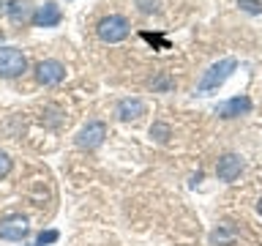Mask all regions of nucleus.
Instances as JSON below:
<instances>
[{
	"instance_id": "1",
	"label": "nucleus",
	"mask_w": 262,
	"mask_h": 246,
	"mask_svg": "<svg viewBox=\"0 0 262 246\" xmlns=\"http://www.w3.org/2000/svg\"><path fill=\"white\" fill-rule=\"evenodd\" d=\"M235 69H237V60H235V57H221V60L213 63L210 69L202 74V79L196 82V93H210V90H219L229 77H232Z\"/></svg>"
},
{
	"instance_id": "2",
	"label": "nucleus",
	"mask_w": 262,
	"mask_h": 246,
	"mask_svg": "<svg viewBox=\"0 0 262 246\" xmlns=\"http://www.w3.org/2000/svg\"><path fill=\"white\" fill-rule=\"evenodd\" d=\"M96 33H98V38H101V41H106V44H118V41L128 38L131 25H128L126 16L110 14V16H104V19L96 25Z\"/></svg>"
},
{
	"instance_id": "3",
	"label": "nucleus",
	"mask_w": 262,
	"mask_h": 246,
	"mask_svg": "<svg viewBox=\"0 0 262 246\" xmlns=\"http://www.w3.org/2000/svg\"><path fill=\"white\" fill-rule=\"evenodd\" d=\"M28 69V57H25L16 47H0V77L3 79H14L25 74Z\"/></svg>"
},
{
	"instance_id": "4",
	"label": "nucleus",
	"mask_w": 262,
	"mask_h": 246,
	"mask_svg": "<svg viewBox=\"0 0 262 246\" xmlns=\"http://www.w3.org/2000/svg\"><path fill=\"white\" fill-rule=\"evenodd\" d=\"M104 137H106V123H101V120H90L88 126L79 129L77 145L82 148V151H93V148H98V145L104 142Z\"/></svg>"
},
{
	"instance_id": "5",
	"label": "nucleus",
	"mask_w": 262,
	"mask_h": 246,
	"mask_svg": "<svg viewBox=\"0 0 262 246\" xmlns=\"http://www.w3.org/2000/svg\"><path fill=\"white\" fill-rule=\"evenodd\" d=\"M28 233H30V224L19 213H11V216L0 219V238L3 241H22Z\"/></svg>"
},
{
	"instance_id": "6",
	"label": "nucleus",
	"mask_w": 262,
	"mask_h": 246,
	"mask_svg": "<svg viewBox=\"0 0 262 246\" xmlns=\"http://www.w3.org/2000/svg\"><path fill=\"white\" fill-rule=\"evenodd\" d=\"M36 79L41 85H57V82L66 79V66L60 60H55V57H47V60H41L36 66Z\"/></svg>"
},
{
	"instance_id": "7",
	"label": "nucleus",
	"mask_w": 262,
	"mask_h": 246,
	"mask_svg": "<svg viewBox=\"0 0 262 246\" xmlns=\"http://www.w3.org/2000/svg\"><path fill=\"white\" fill-rule=\"evenodd\" d=\"M63 19V11H60V6L52 3V0H47L44 6H38L36 11H33V25L36 28H55V25H60Z\"/></svg>"
},
{
	"instance_id": "8",
	"label": "nucleus",
	"mask_w": 262,
	"mask_h": 246,
	"mask_svg": "<svg viewBox=\"0 0 262 246\" xmlns=\"http://www.w3.org/2000/svg\"><path fill=\"white\" fill-rule=\"evenodd\" d=\"M241 170H243V161H241V156H235V153L221 156L219 164H216V175H219L221 180H227V183L241 175Z\"/></svg>"
},
{
	"instance_id": "9",
	"label": "nucleus",
	"mask_w": 262,
	"mask_h": 246,
	"mask_svg": "<svg viewBox=\"0 0 262 246\" xmlns=\"http://www.w3.org/2000/svg\"><path fill=\"white\" fill-rule=\"evenodd\" d=\"M251 110V98L246 96H235V98H227V101H221L216 107V115H221V118H237V115L249 112Z\"/></svg>"
},
{
	"instance_id": "10",
	"label": "nucleus",
	"mask_w": 262,
	"mask_h": 246,
	"mask_svg": "<svg viewBox=\"0 0 262 246\" xmlns=\"http://www.w3.org/2000/svg\"><path fill=\"white\" fill-rule=\"evenodd\" d=\"M115 112H118V118L120 120H137L139 118V115H145V101H142V98H120V101H118V110H115Z\"/></svg>"
},
{
	"instance_id": "11",
	"label": "nucleus",
	"mask_w": 262,
	"mask_h": 246,
	"mask_svg": "<svg viewBox=\"0 0 262 246\" xmlns=\"http://www.w3.org/2000/svg\"><path fill=\"white\" fill-rule=\"evenodd\" d=\"M6 14L11 16V22H25V19H33V14H30V3H28V0H14V3L6 8Z\"/></svg>"
},
{
	"instance_id": "12",
	"label": "nucleus",
	"mask_w": 262,
	"mask_h": 246,
	"mask_svg": "<svg viewBox=\"0 0 262 246\" xmlns=\"http://www.w3.org/2000/svg\"><path fill=\"white\" fill-rule=\"evenodd\" d=\"M169 134H172V129L167 123H153L150 126V137H156V142H167Z\"/></svg>"
},
{
	"instance_id": "13",
	"label": "nucleus",
	"mask_w": 262,
	"mask_h": 246,
	"mask_svg": "<svg viewBox=\"0 0 262 246\" xmlns=\"http://www.w3.org/2000/svg\"><path fill=\"white\" fill-rule=\"evenodd\" d=\"M237 6L246 14H262V0H237Z\"/></svg>"
},
{
	"instance_id": "14",
	"label": "nucleus",
	"mask_w": 262,
	"mask_h": 246,
	"mask_svg": "<svg viewBox=\"0 0 262 246\" xmlns=\"http://www.w3.org/2000/svg\"><path fill=\"white\" fill-rule=\"evenodd\" d=\"M57 238H60L57 230H41L38 233V246H49V243H55Z\"/></svg>"
},
{
	"instance_id": "15",
	"label": "nucleus",
	"mask_w": 262,
	"mask_h": 246,
	"mask_svg": "<svg viewBox=\"0 0 262 246\" xmlns=\"http://www.w3.org/2000/svg\"><path fill=\"white\" fill-rule=\"evenodd\" d=\"M8 172H11V156L6 151H0V178H6Z\"/></svg>"
},
{
	"instance_id": "16",
	"label": "nucleus",
	"mask_w": 262,
	"mask_h": 246,
	"mask_svg": "<svg viewBox=\"0 0 262 246\" xmlns=\"http://www.w3.org/2000/svg\"><path fill=\"white\" fill-rule=\"evenodd\" d=\"M257 211H259V216H262V200L257 202Z\"/></svg>"
}]
</instances>
